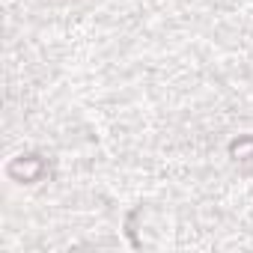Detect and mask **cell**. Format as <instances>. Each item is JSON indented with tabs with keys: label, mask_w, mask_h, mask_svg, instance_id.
Here are the masks:
<instances>
[{
	"label": "cell",
	"mask_w": 253,
	"mask_h": 253,
	"mask_svg": "<svg viewBox=\"0 0 253 253\" xmlns=\"http://www.w3.org/2000/svg\"><path fill=\"white\" fill-rule=\"evenodd\" d=\"M42 173H45V161L36 158V155H27V158L21 155L9 164V176L18 179V182H39Z\"/></svg>",
	"instance_id": "6da1fadb"
},
{
	"label": "cell",
	"mask_w": 253,
	"mask_h": 253,
	"mask_svg": "<svg viewBox=\"0 0 253 253\" xmlns=\"http://www.w3.org/2000/svg\"><path fill=\"white\" fill-rule=\"evenodd\" d=\"M229 152H232L235 158H241V161H250V158H253V137H241V140H235V143L229 146Z\"/></svg>",
	"instance_id": "7a4b0ae2"
}]
</instances>
